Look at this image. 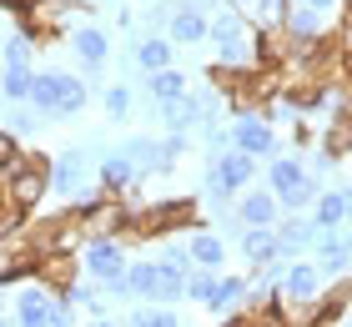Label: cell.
<instances>
[{"instance_id": "22", "label": "cell", "mask_w": 352, "mask_h": 327, "mask_svg": "<svg viewBox=\"0 0 352 327\" xmlns=\"http://www.w3.org/2000/svg\"><path fill=\"white\" fill-rule=\"evenodd\" d=\"M121 156H131V161H136V171H171V167H166L162 141H151V136H126Z\"/></svg>"}, {"instance_id": "41", "label": "cell", "mask_w": 352, "mask_h": 327, "mask_svg": "<svg viewBox=\"0 0 352 327\" xmlns=\"http://www.w3.org/2000/svg\"><path fill=\"white\" fill-rule=\"evenodd\" d=\"M297 6H307V10H317V15H322V21H327V15H332V10H338V6H342V0H297Z\"/></svg>"}, {"instance_id": "8", "label": "cell", "mask_w": 352, "mask_h": 327, "mask_svg": "<svg viewBox=\"0 0 352 327\" xmlns=\"http://www.w3.org/2000/svg\"><path fill=\"white\" fill-rule=\"evenodd\" d=\"M282 302L287 307H317L322 302V267L317 262H287V277H282Z\"/></svg>"}, {"instance_id": "49", "label": "cell", "mask_w": 352, "mask_h": 327, "mask_svg": "<svg viewBox=\"0 0 352 327\" xmlns=\"http://www.w3.org/2000/svg\"><path fill=\"white\" fill-rule=\"evenodd\" d=\"M0 327H6V322H0Z\"/></svg>"}, {"instance_id": "44", "label": "cell", "mask_w": 352, "mask_h": 327, "mask_svg": "<svg viewBox=\"0 0 352 327\" xmlns=\"http://www.w3.org/2000/svg\"><path fill=\"white\" fill-rule=\"evenodd\" d=\"M342 242H347V247H352V222H347V226H342Z\"/></svg>"}, {"instance_id": "36", "label": "cell", "mask_w": 352, "mask_h": 327, "mask_svg": "<svg viewBox=\"0 0 352 327\" xmlns=\"http://www.w3.org/2000/svg\"><path fill=\"white\" fill-rule=\"evenodd\" d=\"M60 297H66L71 307H86V313H101V292H96V287H86V282H71L66 292H60Z\"/></svg>"}, {"instance_id": "15", "label": "cell", "mask_w": 352, "mask_h": 327, "mask_svg": "<svg viewBox=\"0 0 352 327\" xmlns=\"http://www.w3.org/2000/svg\"><path fill=\"white\" fill-rule=\"evenodd\" d=\"M317 226H312V217H282L277 222V242H282V262L287 257H297V252H307V247H317Z\"/></svg>"}, {"instance_id": "16", "label": "cell", "mask_w": 352, "mask_h": 327, "mask_svg": "<svg viewBox=\"0 0 352 327\" xmlns=\"http://www.w3.org/2000/svg\"><path fill=\"white\" fill-rule=\"evenodd\" d=\"M252 30H257V25L247 21V10H221V15H212V45H217V51L252 41Z\"/></svg>"}, {"instance_id": "17", "label": "cell", "mask_w": 352, "mask_h": 327, "mask_svg": "<svg viewBox=\"0 0 352 327\" xmlns=\"http://www.w3.org/2000/svg\"><path fill=\"white\" fill-rule=\"evenodd\" d=\"M76 272H81V252H51V257H41V282L51 292H66L76 282Z\"/></svg>"}, {"instance_id": "33", "label": "cell", "mask_w": 352, "mask_h": 327, "mask_svg": "<svg viewBox=\"0 0 352 327\" xmlns=\"http://www.w3.org/2000/svg\"><path fill=\"white\" fill-rule=\"evenodd\" d=\"M156 262H162L166 272H182V277L197 272V262H191V247H186V242H166V252L156 257Z\"/></svg>"}, {"instance_id": "46", "label": "cell", "mask_w": 352, "mask_h": 327, "mask_svg": "<svg viewBox=\"0 0 352 327\" xmlns=\"http://www.w3.org/2000/svg\"><path fill=\"white\" fill-rule=\"evenodd\" d=\"M6 202H10V196H6V187H0V207H6Z\"/></svg>"}, {"instance_id": "12", "label": "cell", "mask_w": 352, "mask_h": 327, "mask_svg": "<svg viewBox=\"0 0 352 327\" xmlns=\"http://www.w3.org/2000/svg\"><path fill=\"white\" fill-rule=\"evenodd\" d=\"M96 182H101L106 196H116V202H126V191H136L141 182V171H136V161L131 156H121V151H111L101 167H96Z\"/></svg>"}, {"instance_id": "37", "label": "cell", "mask_w": 352, "mask_h": 327, "mask_svg": "<svg viewBox=\"0 0 352 327\" xmlns=\"http://www.w3.org/2000/svg\"><path fill=\"white\" fill-rule=\"evenodd\" d=\"M6 65H30V30H15L6 41Z\"/></svg>"}, {"instance_id": "47", "label": "cell", "mask_w": 352, "mask_h": 327, "mask_svg": "<svg viewBox=\"0 0 352 327\" xmlns=\"http://www.w3.org/2000/svg\"><path fill=\"white\" fill-rule=\"evenodd\" d=\"M136 6H156V0H136Z\"/></svg>"}, {"instance_id": "14", "label": "cell", "mask_w": 352, "mask_h": 327, "mask_svg": "<svg viewBox=\"0 0 352 327\" xmlns=\"http://www.w3.org/2000/svg\"><path fill=\"white\" fill-rule=\"evenodd\" d=\"M242 257H247V267H252V272L267 267V262H282L277 226H252V232H242Z\"/></svg>"}, {"instance_id": "6", "label": "cell", "mask_w": 352, "mask_h": 327, "mask_svg": "<svg viewBox=\"0 0 352 327\" xmlns=\"http://www.w3.org/2000/svg\"><path fill=\"white\" fill-rule=\"evenodd\" d=\"M81 267H86V277H96V282H121L126 277V247H121V237H91L86 247H81Z\"/></svg>"}, {"instance_id": "24", "label": "cell", "mask_w": 352, "mask_h": 327, "mask_svg": "<svg viewBox=\"0 0 352 327\" xmlns=\"http://www.w3.org/2000/svg\"><path fill=\"white\" fill-rule=\"evenodd\" d=\"M186 247H191V262H197V267H206V272H221V262H227V247H221L217 232H191Z\"/></svg>"}, {"instance_id": "32", "label": "cell", "mask_w": 352, "mask_h": 327, "mask_svg": "<svg viewBox=\"0 0 352 327\" xmlns=\"http://www.w3.org/2000/svg\"><path fill=\"white\" fill-rule=\"evenodd\" d=\"M151 302H156V307H176V302H186V277L162 267V277H156V297H151Z\"/></svg>"}, {"instance_id": "39", "label": "cell", "mask_w": 352, "mask_h": 327, "mask_svg": "<svg viewBox=\"0 0 352 327\" xmlns=\"http://www.w3.org/2000/svg\"><path fill=\"white\" fill-rule=\"evenodd\" d=\"M162 151H166V167H176V161L186 156V131H166V136H162Z\"/></svg>"}, {"instance_id": "26", "label": "cell", "mask_w": 352, "mask_h": 327, "mask_svg": "<svg viewBox=\"0 0 352 327\" xmlns=\"http://www.w3.org/2000/svg\"><path fill=\"white\" fill-rule=\"evenodd\" d=\"M247 302H252V287H247V277H221V292H217L212 313H221V317H232V313H242Z\"/></svg>"}, {"instance_id": "10", "label": "cell", "mask_w": 352, "mask_h": 327, "mask_svg": "<svg viewBox=\"0 0 352 327\" xmlns=\"http://www.w3.org/2000/svg\"><path fill=\"white\" fill-rule=\"evenodd\" d=\"M206 176H217L232 196H242V191L252 187V176H257V156H247V151H221V156L206 161Z\"/></svg>"}, {"instance_id": "18", "label": "cell", "mask_w": 352, "mask_h": 327, "mask_svg": "<svg viewBox=\"0 0 352 327\" xmlns=\"http://www.w3.org/2000/svg\"><path fill=\"white\" fill-rule=\"evenodd\" d=\"M156 116H162V126L166 131H191V126H206L201 121V106H197V96H176V101H162L156 106Z\"/></svg>"}, {"instance_id": "5", "label": "cell", "mask_w": 352, "mask_h": 327, "mask_svg": "<svg viewBox=\"0 0 352 327\" xmlns=\"http://www.w3.org/2000/svg\"><path fill=\"white\" fill-rule=\"evenodd\" d=\"M51 191L66 196V202H91V196H101V182H91L81 151H60L51 161Z\"/></svg>"}, {"instance_id": "7", "label": "cell", "mask_w": 352, "mask_h": 327, "mask_svg": "<svg viewBox=\"0 0 352 327\" xmlns=\"http://www.w3.org/2000/svg\"><path fill=\"white\" fill-rule=\"evenodd\" d=\"M56 307H60V292H51L36 277L15 292V327H56Z\"/></svg>"}, {"instance_id": "30", "label": "cell", "mask_w": 352, "mask_h": 327, "mask_svg": "<svg viewBox=\"0 0 352 327\" xmlns=\"http://www.w3.org/2000/svg\"><path fill=\"white\" fill-rule=\"evenodd\" d=\"M126 327H186V322L176 317L171 307H156V302H146V307H131V313H126Z\"/></svg>"}, {"instance_id": "3", "label": "cell", "mask_w": 352, "mask_h": 327, "mask_svg": "<svg viewBox=\"0 0 352 327\" xmlns=\"http://www.w3.org/2000/svg\"><path fill=\"white\" fill-rule=\"evenodd\" d=\"M227 141H232V151H247V156H282V146H277V126H272L257 106L252 111H236V121L227 126Z\"/></svg>"}, {"instance_id": "11", "label": "cell", "mask_w": 352, "mask_h": 327, "mask_svg": "<svg viewBox=\"0 0 352 327\" xmlns=\"http://www.w3.org/2000/svg\"><path fill=\"white\" fill-rule=\"evenodd\" d=\"M166 36H171V45H201V41H212V15H201L197 6H186V0H171Z\"/></svg>"}, {"instance_id": "40", "label": "cell", "mask_w": 352, "mask_h": 327, "mask_svg": "<svg viewBox=\"0 0 352 327\" xmlns=\"http://www.w3.org/2000/svg\"><path fill=\"white\" fill-rule=\"evenodd\" d=\"M6 131H15V136H25V131H36V116H30V111H15V116L6 121Z\"/></svg>"}, {"instance_id": "43", "label": "cell", "mask_w": 352, "mask_h": 327, "mask_svg": "<svg viewBox=\"0 0 352 327\" xmlns=\"http://www.w3.org/2000/svg\"><path fill=\"white\" fill-rule=\"evenodd\" d=\"M86 327H121V322H111V317H91Z\"/></svg>"}, {"instance_id": "13", "label": "cell", "mask_w": 352, "mask_h": 327, "mask_svg": "<svg viewBox=\"0 0 352 327\" xmlns=\"http://www.w3.org/2000/svg\"><path fill=\"white\" fill-rule=\"evenodd\" d=\"M71 51H76V61L86 65V76H96L106 65V56H111V41H106L101 25H76L71 30Z\"/></svg>"}, {"instance_id": "9", "label": "cell", "mask_w": 352, "mask_h": 327, "mask_svg": "<svg viewBox=\"0 0 352 327\" xmlns=\"http://www.w3.org/2000/svg\"><path fill=\"white\" fill-rule=\"evenodd\" d=\"M232 217H236L242 232H252V226H277L282 222V202H277V191H272V187H247Z\"/></svg>"}, {"instance_id": "34", "label": "cell", "mask_w": 352, "mask_h": 327, "mask_svg": "<svg viewBox=\"0 0 352 327\" xmlns=\"http://www.w3.org/2000/svg\"><path fill=\"white\" fill-rule=\"evenodd\" d=\"M131 106H136V96H131L126 81H121V86H106V116L111 121H126V116H131Z\"/></svg>"}, {"instance_id": "38", "label": "cell", "mask_w": 352, "mask_h": 327, "mask_svg": "<svg viewBox=\"0 0 352 327\" xmlns=\"http://www.w3.org/2000/svg\"><path fill=\"white\" fill-rule=\"evenodd\" d=\"M15 156H21V136L0 126V176H6V171L15 167Z\"/></svg>"}, {"instance_id": "21", "label": "cell", "mask_w": 352, "mask_h": 327, "mask_svg": "<svg viewBox=\"0 0 352 327\" xmlns=\"http://www.w3.org/2000/svg\"><path fill=\"white\" fill-rule=\"evenodd\" d=\"M307 176H312V171L302 167L297 156H272V167H267V187L277 191V202H282V196H287V191H297L302 182H307Z\"/></svg>"}, {"instance_id": "2", "label": "cell", "mask_w": 352, "mask_h": 327, "mask_svg": "<svg viewBox=\"0 0 352 327\" xmlns=\"http://www.w3.org/2000/svg\"><path fill=\"white\" fill-rule=\"evenodd\" d=\"M182 226H197V202L176 196V202L131 207V222H126V232H136V237H156V232H182Z\"/></svg>"}, {"instance_id": "45", "label": "cell", "mask_w": 352, "mask_h": 327, "mask_svg": "<svg viewBox=\"0 0 352 327\" xmlns=\"http://www.w3.org/2000/svg\"><path fill=\"white\" fill-rule=\"evenodd\" d=\"M342 196H347V217H352V187H342Z\"/></svg>"}, {"instance_id": "23", "label": "cell", "mask_w": 352, "mask_h": 327, "mask_svg": "<svg viewBox=\"0 0 352 327\" xmlns=\"http://www.w3.org/2000/svg\"><path fill=\"white\" fill-rule=\"evenodd\" d=\"M171 56H176V45H171V36H146L136 45V65L146 76H156V71H171Z\"/></svg>"}, {"instance_id": "29", "label": "cell", "mask_w": 352, "mask_h": 327, "mask_svg": "<svg viewBox=\"0 0 352 327\" xmlns=\"http://www.w3.org/2000/svg\"><path fill=\"white\" fill-rule=\"evenodd\" d=\"M146 91H151V101L162 106V101H176V96H186L191 86H186V76L171 65V71H156V76H146Z\"/></svg>"}, {"instance_id": "1", "label": "cell", "mask_w": 352, "mask_h": 327, "mask_svg": "<svg viewBox=\"0 0 352 327\" xmlns=\"http://www.w3.org/2000/svg\"><path fill=\"white\" fill-rule=\"evenodd\" d=\"M91 101V86L71 71H36V86H30V111L36 116H81Z\"/></svg>"}, {"instance_id": "25", "label": "cell", "mask_w": 352, "mask_h": 327, "mask_svg": "<svg viewBox=\"0 0 352 327\" xmlns=\"http://www.w3.org/2000/svg\"><path fill=\"white\" fill-rule=\"evenodd\" d=\"M30 86H36V71H30V65H6V71H0V101L6 106L30 101Z\"/></svg>"}, {"instance_id": "4", "label": "cell", "mask_w": 352, "mask_h": 327, "mask_svg": "<svg viewBox=\"0 0 352 327\" xmlns=\"http://www.w3.org/2000/svg\"><path fill=\"white\" fill-rule=\"evenodd\" d=\"M45 191H51V161H45V156H15V167L6 171V196H10V202L15 207H36L41 202V196Z\"/></svg>"}, {"instance_id": "35", "label": "cell", "mask_w": 352, "mask_h": 327, "mask_svg": "<svg viewBox=\"0 0 352 327\" xmlns=\"http://www.w3.org/2000/svg\"><path fill=\"white\" fill-rule=\"evenodd\" d=\"M21 226H25V207L6 202V207H0V242H15V237H21Z\"/></svg>"}, {"instance_id": "28", "label": "cell", "mask_w": 352, "mask_h": 327, "mask_svg": "<svg viewBox=\"0 0 352 327\" xmlns=\"http://www.w3.org/2000/svg\"><path fill=\"white\" fill-rule=\"evenodd\" d=\"M217 292H221V272H206V267H197V272L186 277V302L212 307V302H217Z\"/></svg>"}, {"instance_id": "19", "label": "cell", "mask_w": 352, "mask_h": 327, "mask_svg": "<svg viewBox=\"0 0 352 327\" xmlns=\"http://www.w3.org/2000/svg\"><path fill=\"white\" fill-rule=\"evenodd\" d=\"M317 267H322V277H342L352 267V247L342 242V232H322L317 237Z\"/></svg>"}, {"instance_id": "20", "label": "cell", "mask_w": 352, "mask_h": 327, "mask_svg": "<svg viewBox=\"0 0 352 327\" xmlns=\"http://www.w3.org/2000/svg\"><path fill=\"white\" fill-rule=\"evenodd\" d=\"M307 217H312L317 232H342V226L352 222V217H347V196H342V191H322Z\"/></svg>"}, {"instance_id": "31", "label": "cell", "mask_w": 352, "mask_h": 327, "mask_svg": "<svg viewBox=\"0 0 352 327\" xmlns=\"http://www.w3.org/2000/svg\"><path fill=\"white\" fill-rule=\"evenodd\" d=\"M317 151H322L327 161H342V156L352 151V116H347V121H332V126H327V136H322V146H317Z\"/></svg>"}, {"instance_id": "27", "label": "cell", "mask_w": 352, "mask_h": 327, "mask_svg": "<svg viewBox=\"0 0 352 327\" xmlns=\"http://www.w3.org/2000/svg\"><path fill=\"white\" fill-rule=\"evenodd\" d=\"M156 277H162V262H131L126 267V292L131 297H156Z\"/></svg>"}, {"instance_id": "42", "label": "cell", "mask_w": 352, "mask_h": 327, "mask_svg": "<svg viewBox=\"0 0 352 327\" xmlns=\"http://www.w3.org/2000/svg\"><path fill=\"white\" fill-rule=\"evenodd\" d=\"M15 252H21V237H15V242H0V277H6V267L15 262Z\"/></svg>"}, {"instance_id": "48", "label": "cell", "mask_w": 352, "mask_h": 327, "mask_svg": "<svg viewBox=\"0 0 352 327\" xmlns=\"http://www.w3.org/2000/svg\"><path fill=\"white\" fill-rule=\"evenodd\" d=\"M81 6H101V0H81Z\"/></svg>"}]
</instances>
